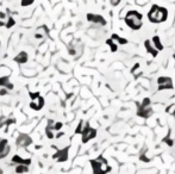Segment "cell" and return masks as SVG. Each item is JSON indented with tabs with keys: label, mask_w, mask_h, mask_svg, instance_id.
<instances>
[{
	"label": "cell",
	"mask_w": 175,
	"mask_h": 174,
	"mask_svg": "<svg viewBox=\"0 0 175 174\" xmlns=\"http://www.w3.org/2000/svg\"><path fill=\"white\" fill-rule=\"evenodd\" d=\"M0 18H1V19L6 18V13H5V12H0Z\"/></svg>",
	"instance_id": "f1b7e54d"
},
{
	"label": "cell",
	"mask_w": 175,
	"mask_h": 174,
	"mask_svg": "<svg viewBox=\"0 0 175 174\" xmlns=\"http://www.w3.org/2000/svg\"><path fill=\"white\" fill-rule=\"evenodd\" d=\"M3 25H6V23H4V22H0V26H3Z\"/></svg>",
	"instance_id": "d6a6232c"
},
{
	"label": "cell",
	"mask_w": 175,
	"mask_h": 174,
	"mask_svg": "<svg viewBox=\"0 0 175 174\" xmlns=\"http://www.w3.org/2000/svg\"><path fill=\"white\" fill-rule=\"evenodd\" d=\"M36 103H37V105H38V109L40 110H42V107H43V105H44V99H43V97H40L37 100H35Z\"/></svg>",
	"instance_id": "e0dca14e"
},
{
	"label": "cell",
	"mask_w": 175,
	"mask_h": 174,
	"mask_svg": "<svg viewBox=\"0 0 175 174\" xmlns=\"http://www.w3.org/2000/svg\"><path fill=\"white\" fill-rule=\"evenodd\" d=\"M144 45H145V49H147L148 53H150L154 57L157 56V49H156L154 45H151V42H150V41H145V42H144Z\"/></svg>",
	"instance_id": "8992f818"
},
{
	"label": "cell",
	"mask_w": 175,
	"mask_h": 174,
	"mask_svg": "<svg viewBox=\"0 0 175 174\" xmlns=\"http://www.w3.org/2000/svg\"><path fill=\"white\" fill-rule=\"evenodd\" d=\"M29 171V168H28V166H25V165H18L17 167H16V173H18V174H20V173H26Z\"/></svg>",
	"instance_id": "8fae6325"
},
{
	"label": "cell",
	"mask_w": 175,
	"mask_h": 174,
	"mask_svg": "<svg viewBox=\"0 0 175 174\" xmlns=\"http://www.w3.org/2000/svg\"><path fill=\"white\" fill-rule=\"evenodd\" d=\"M45 135H47V137H48L49 140H53V139L55 137V135H54V132H53V129H50V128H47V129H45Z\"/></svg>",
	"instance_id": "4fadbf2b"
},
{
	"label": "cell",
	"mask_w": 175,
	"mask_h": 174,
	"mask_svg": "<svg viewBox=\"0 0 175 174\" xmlns=\"http://www.w3.org/2000/svg\"><path fill=\"white\" fill-rule=\"evenodd\" d=\"M15 61H16V62H18V63H25V62L28 61V54L25 53V52L19 53V54L15 57Z\"/></svg>",
	"instance_id": "52a82bcc"
},
{
	"label": "cell",
	"mask_w": 175,
	"mask_h": 174,
	"mask_svg": "<svg viewBox=\"0 0 175 174\" xmlns=\"http://www.w3.org/2000/svg\"><path fill=\"white\" fill-rule=\"evenodd\" d=\"M119 3H120V0H111V4L113 5V6H117V5H119Z\"/></svg>",
	"instance_id": "4316f807"
},
{
	"label": "cell",
	"mask_w": 175,
	"mask_h": 174,
	"mask_svg": "<svg viewBox=\"0 0 175 174\" xmlns=\"http://www.w3.org/2000/svg\"><path fill=\"white\" fill-rule=\"evenodd\" d=\"M87 20H88V22H93V23H99V24H101V25H105V24H106L105 19L101 16H97V15H93V13H88V15H87Z\"/></svg>",
	"instance_id": "5b68a950"
},
{
	"label": "cell",
	"mask_w": 175,
	"mask_h": 174,
	"mask_svg": "<svg viewBox=\"0 0 175 174\" xmlns=\"http://www.w3.org/2000/svg\"><path fill=\"white\" fill-rule=\"evenodd\" d=\"M125 23L131 29L140 30L142 28V15L137 11H129L126 13V17H125Z\"/></svg>",
	"instance_id": "7a4b0ae2"
},
{
	"label": "cell",
	"mask_w": 175,
	"mask_h": 174,
	"mask_svg": "<svg viewBox=\"0 0 175 174\" xmlns=\"http://www.w3.org/2000/svg\"><path fill=\"white\" fill-rule=\"evenodd\" d=\"M23 161L24 159H22L19 155H15L13 157H12V162L13 164H18V165H23Z\"/></svg>",
	"instance_id": "7c38bea8"
},
{
	"label": "cell",
	"mask_w": 175,
	"mask_h": 174,
	"mask_svg": "<svg viewBox=\"0 0 175 174\" xmlns=\"http://www.w3.org/2000/svg\"><path fill=\"white\" fill-rule=\"evenodd\" d=\"M35 37H36V38H42V35H40V33H36V35H35Z\"/></svg>",
	"instance_id": "1f68e13d"
},
{
	"label": "cell",
	"mask_w": 175,
	"mask_h": 174,
	"mask_svg": "<svg viewBox=\"0 0 175 174\" xmlns=\"http://www.w3.org/2000/svg\"><path fill=\"white\" fill-rule=\"evenodd\" d=\"M106 44H107V45H110L111 50L113 52V53H115V52H117V49H118V44H117V43H115V41L112 40V38L107 40V41H106Z\"/></svg>",
	"instance_id": "30bf717a"
},
{
	"label": "cell",
	"mask_w": 175,
	"mask_h": 174,
	"mask_svg": "<svg viewBox=\"0 0 175 174\" xmlns=\"http://www.w3.org/2000/svg\"><path fill=\"white\" fill-rule=\"evenodd\" d=\"M29 95H30V98H31V100H32V102L37 100V99H38V98L41 97L40 92H36V93H33V92H30V93H29Z\"/></svg>",
	"instance_id": "9a60e30c"
},
{
	"label": "cell",
	"mask_w": 175,
	"mask_h": 174,
	"mask_svg": "<svg viewBox=\"0 0 175 174\" xmlns=\"http://www.w3.org/2000/svg\"><path fill=\"white\" fill-rule=\"evenodd\" d=\"M167 113H169V115H175V104H172V105H169L168 107H167Z\"/></svg>",
	"instance_id": "2e32d148"
},
{
	"label": "cell",
	"mask_w": 175,
	"mask_h": 174,
	"mask_svg": "<svg viewBox=\"0 0 175 174\" xmlns=\"http://www.w3.org/2000/svg\"><path fill=\"white\" fill-rule=\"evenodd\" d=\"M6 88H8V90H13V85H12V84H7V86H6Z\"/></svg>",
	"instance_id": "4dcf8cb0"
},
{
	"label": "cell",
	"mask_w": 175,
	"mask_h": 174,
	"mask_svg": "<svg viewBox=\"0 0 175 174\" xmlns=\"http://www.w3.org/2000/svg\"><path fill=\"white\" fill-rule=\"evenodd\" d=\"M63 135H65L63 132H57V135L55 136V137H56V139H61V137H62V136H63Z\"/></svg>",
	"instance_id": "f546056e"
},
{
	"label": "cell",
	"mask_w": 175,
	"mask_h": 174,
	"mask_svg": "<svg viewBox=\"0 0 175 174\" xmlns=\"http://www.w3.org/2000/svg\"><path fill=\"white\" fill-rule=\"evenodd\" d=\"M33 1H35V0H22L20 5H22L23 7H25V6H30V5L33 4Z\"/></svg>",
	"instance_id": "ffe728a7"
},
{
	"label": "cell",
	"mask_w": 175,
	"mask_h": 174,
	"mask_svg": "<svg viewBox=\"0 0 175 174\" xmlns=\"http://www.w3.org/2000/svg\"><path fill=\"white\" fill-rule=\"evenodd\" d=\"M167 17H168L167 8L160 7L157 5H154L148 13V18L151 23H162L167 19Z\"/></svg>",
	"instance_id": "6da1fadb"
},
{
	"label": "cell",
	"mask_w": 175,
	"mask_h": 174,
	"mask_svg": "<svg viewBox=\"0 0 175 174\" xmlns=\"http://www.w3.org/2000/svg\"><path fill=\"white\" fill-rule=\"evenodd\" d=\"M13 123H15V119H7V120H6V123H5V125H7V127H8L10 124H13Z\"/></svg>",
	"instance_id": "83f0119b"
},
{
	"label": "cell",
	"mask_w": 175,
	"mask_h": 174,
	"mask_svg": "<svg viewBox=\"0 0 175 174\" xmlns=\"http://www.w3.org/2000/svg\"><path fill=\"white\" fill-rule=\"evenodd\" d=\"M31 164V159H24V161H23V165H25V166H29Z\"/></svg>",
	"instance_id": "d4e9b609"
},
{
	"label": "cell",
	"mask_w": 175,
	"mask_h": 174,
	"mask_svg": "<svg viewBox=\"0 0 175 174\" xmlns=\"http://www.w3.org/2000/svg\"><path fill=\"white\" fill-rule=\"evenodd\" d=\"M157 84H158V91L173 88V82H172L170 78H168V77H160L157 79Z\"/></svg>",
	"instance_id": "3957f363"
},
{
	"label": "cell",
	"mask_w": 175,
	"mask_h": 174,
	"mask_svg": "<svg viewBox=\"0 0 175 174\" xmlns=\"http://www.w3.org/2000/svg\"><path fill=\"white\" fill-rule=\"evenodd\" d=\"M15 24H16V20H15L13 18H12V17H10V18H8V20L6 22V25H5V26H6L7 29H10V28L13 26Z\"/></svg>",
	"instance_id": "5bb4252c"
},
{
	"label": "cell",
	"mask_w": 175,
	"mask_h": 174,
	"mask_svg": "<svg viewBox=\"0 0 175 174\" xmlns=\"http://www.w3.org/2000/svg\"><path fill=\"white\" fill-rule=\"evenodd\" d=\"M153 45L157 49V50H162L163 45H162L161 40H160V37H158V36H154V37H153Z\"/></svg>",
	"instance_id": "ba28073f"
},
{
	"label": "cell",
	"mask_w": 175,
	"mask_h": 174,
	"mask_svg": "<svg viewBox=\"0 0 175 174\" xmlns=\"http://www.w3.org/2000/svg\"><path fill=\"white\" fill-rule=\"evenodd\" d=\"M62 127H63V124H62L61 122H57V123H55V125H54V130H55V131H58V130L62 129Z\"/></svg>",
	"instance_id": "603a6c76"
},
{
	"label": "cell",
	"mask_w": 175,
	"mask_h": 174,
	"mask_svg": "<svg viewBox=\"0 0 175 174\" xmlns=\"http://www.w3.org/2000/svg\"><path fill=\"white\" fill-rule=\"evenodd\" d=\"M8 84V78L7 77H3V78H0V86H7Z\"/></svg>",
	"instance_id": "7402d4cb"
},
{
	"label": "cell",
	"mask_w": 175,
	"mask_h": 174,
	"mask_svg": "<svg viewBox=\"0 0 175 174\" xmlns=\"http://www.w3.org/2000/svg\"><path fill=\"white\" fill-rule=\"evenodd\" d=\"M8 144V142H7V140H0V153H1L4 149L6 148V145Z\"/></svg>",
	"instance_id": "d6986e66"
},
{
	"label": "cell",
	"mask_w": 175,
	"mask_h": 174,
	"mask_svg": "<svg viewBox=\"0 0 175 174\" xmlns=\"http://www.w3.org/2000/svg\"><path fill=\"white\" fill-rule=\"evenodd\" d=\"M83 122L81 120L80 123H79V125H78V128H76V130H75V134H82V131H83Z\"/></svg>",
	"instance_id": "ac0fdd59"
},
{
	"label": "cell",
	"mask_w": 175,
	"mask_h": 174,
	"mask_svg": "<svg viewBox=\"0 0 175 174\" xmlns=\"http://www.w3.org/2000/svg\"><path fill=\"white\" fill-rule=\"evenodd\" d=\"M30 109H31V110H35V111H40L38 105H37L36 102H31V103H30Z\"/></svg>",
	"instance_id": "cb8c5ba5"
},
{
	"label": "cell",
	"mask_w": 175,
	"mask_h": 174,
	"mask_svg": "<svg viewBox=\"0 0 175 174\" xmlns=\"http://www.w3.org/2000/svg\"><path fill=\"white\" fill-rule=\"evenodd\" d=\"M112 40H113L116 43H119V44H126L128 43V40L125 38H122V37H119L118 35H112Z\"/></svg>",
	"instance_id": "9c48e42d"
},
{
	"label": "cell",
	"mask_w": 175,
	"mask_h": 174,
	"mask_svg": "<svg viewBox=\"0 0 175 174\" xmlns=\"http://www.w3.org/2000/svg\"><path fill=\"white\" fill-rule=\"evenodd\" d=\"M8 152H10V145L7 144V145H6V148L4 149V150H3L1 153H0V159H3V157H5V156H6L7 154H8Z\"/></svg>",
	"instance_id": "44dd1931"
},
{
	"label": "cell",
	"mask_w": 175,
	"mask_h": 174,
	"mask_svg": "<svg viewBox=\"0 0 175 174\" xmlns=\"http://www.w3.org/2000/svg\"><path fill=\"white\" fill-rule=\"evenodd\" d=\"M17 145H19V147H26V145H29V144H31L32 143V140L29 137L28 135H24V134H22L17 139Z\"/></svg>",
	"instance_id": "277c9868"
},
{
	"label": "cell",
	"mask_w": 175,
	"mask_h": 174,
	"mask_svg": "<svg viewBox=\"0 0 175 174\" xmlns=\"http://www.w3.org/2000/svg\"><path fill=\"white\" fill-rule=\"evenodd\" d=\"M7 94V88L5 87V88H3V90H0V95H6Z\"/></svg>",
	"instance_id": "484cf974"
}]
</instances>
